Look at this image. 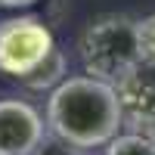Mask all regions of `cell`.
<instances>
[{"instance_id":"cell-7","label":"cell","mask_w":155,"mask_h":155,"mask_svg":"<svg viewBox=\"0 0 155 155\" xmlns=\"http://www.w3.org/2000/svg\"><path fill=\"white\" fill-rule=\"evenodd\" d=\"M106 155H155L152 134H118L106 143Z\"/></svg>"},{"instance_id":"cell-6","label":"cell","mask_w":155,"mask_h":155,"mask_svg":"<svg viewBox=\"0 0 155 155\" xmlns=\"http://www.w3.org/2000/svg\"><path fill=\"white\" fill-rule=\"evenodd\" d=\"M65 56L59 53V50H53L41 65H37L31 74H25L22 78V84H28L31 90H44V87H53V84H62L65 81Z\"/></svg>"},{"instance_id":"cell-1","label":"cell","mask_w":155,"mask_h":155,"mask_svg":"<svg viewBox=\"0 0 155 155\" xmlns=\"http://www.w3.org/2000/svg\"><path fill=\"white\" fill-rule=\"evenodd\" d=\"M47 124L71 149H96L118 137L124 112L115 84L78 74L53 87L47 102Z\"/></svg>"},{"instance_id":"cell-2","label":"cell","mask_w":155,"mask_h":155,"mask_svg":"<svg viewBox=\"0 0 155 155\" xmlns=\"http://www.w3.org/2000/svg\"><path fill=\"white\" fill-rule=\"evenodd\" d=\"M81 62L90 78L118 84L140 62L137 22L130 16H99L81 34Z\"/></svg>"},{"instance_id":"cell-5","label":"cell","mask_w":155,"mask_h":155,"mask_svg":"<svg viewBox=\"0 0 155 155\" xmlns=\"http://www.w3.org/2000/svg\"><path fill=\"white\" fill-rule=\"evenodd\" d=\"M118 90V102L124 112V124L143 127V134L155 130V65H140L115 84Z\"/></svg>"},{"instance_id":"cell-9","label":"cell","mask_w":155,"mask_h":155,"mask_svg":"<svg viewBox=\"0 0 155 155\" xmlns=\"http://www.w3.org/2000/svg\"><path fill=\"white\" fill-rule=\"evenodd\" d=\"M31 3H37V0H0L3 9H22V6H31Z\"/></svg>"},{"instance_id":"cell-8","label":"cell","mask_w":155,"mask_h":155,"mask_svg":"<svg viewBox=\"0 0 155 155\" xmlns=\"http://www.w3.org/2000/svg\"><path fill=\"white\" fill-rule=\"evenodd\" d=\"M137 44H140V59L146 65H155V12L137 22Z\"/></svg>"},{"instance_id":"cell-4","label":"cell","mask_w":155,"mask_h":155,"mask_svg":"<svg viewBox=\"0 0 155 155\" xmlns=\"http://www.w3.org/2000/svg\"><path fill=\"white\" fill-rule=\"evenodd\" d=\"M44 118L25 99H0V155H34L44 146Z\"/></svg>"},{"instance_id":"cell-3","label":"cell","mask_w":155,"mask_h":155,"mask_svg":"<svg viewBox=\"0 0 155 155\" xmlns=\"http://www.w3.org/2000/svg\"><path fill=\"white\" fill-rule=\"evenodd\" d=\"M53 50V31L37 16H9L0 22V71L3 74L22 81Z\"/></svg>"}]
</instances>
